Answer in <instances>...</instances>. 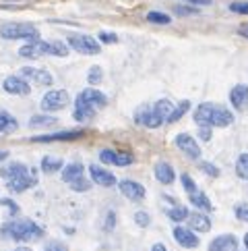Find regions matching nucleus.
Returning <instances> with one entry per match:
<instances>
[{
	"mask_svg": "<svg viewBox=\"0 0 248 251\" xmlns=\"http://www.w3.org/2000/svg\"><path fill=\"white\" fill-rule=\"evenodd\" d=\"M43 230L31 220H21V222H8L0 228V237L2 239H13L17 243H27V241H38L41 239Z\"/></svg>",
	"mask_w": 248,
	"mask_h": 251,
	"instance_id": "f257e3e1",
	"label": "nucleus"
},
{
	"mask_svg": "<svg viewBox=\"0 0 248 251\" xmlns=\"http://www.w3.org/2000/svg\"><path fill=\"white\" fill-rule=\"evenodd\" d=\"M66 56L68 54V44L64 42H41L33 40L27 46L19 50V56L23 58H38V56Z\"/></svg>",
	"mask_w": 248,
	"mask_h": 251,
	"instance_id": "f03ea898",
	"label": "nucleus"
},
{
	"mask_svg": "<svg viewBox=\"0 0 248 251\" xmlns=\"http://www.w3.org/2000/svg\"><path fill=\"white\" fill-rule=\"evenodd\" d=\"M0 38L4 40H40V31L29 23H6L0 27Z\"/></svg>",
	"mask_w": 248,
	"mask_h": 251,
	"instance_id": "7ed1b4c3",
	"label": "nucleus"
},
{
	"mask_svg": "<svg viewBox=\"0 0 248 251\" xmlns=\"http://www.w3.org/2000/svg\"><path fill=\"white\" fill-rule=\"evenodd\" d=\"M68 46L75 48L77 52H81V54H100L102 46L97 44V40H93L91 36H68Z\"/></svg>",
	"mask_w": 248,
	"mask_h": 251,
	"instance_id": "20e7f679",
	"label": "nucleus"
},
{
	"mask_svg": "<svg viewBox=\"0 0 248 251\" xmlns=\"http://www.w3.org/2000/svg\"><path fill=\"white\" fill-rule=\"evenodd\" d=\"M66 104H68V91H64V90H50L46 96L41 98V108L46 112L62 110Z\"/></svg>",
	"mask_w": 248,
	"mask_h": 251,
	"instance_id": "39448f33",
	"label": "nucleus"
},
{
	"mask_svg": "<svg viewBox=\"0 0 248 251\" xmlns=\"http://www.w3.org/2000/svg\"><path fill=\"white\" fill-rule=\"evenodd\" d=\"M135 120H137L139 125L149 127V129H157L162 123H165V120L159 116V112L155 110V106H141L135 112Z\"/></svg>",
	"mask_w": 248,
	"mask_h": 251,
	"instance_id": "423d86ee",
	"label": "nucleus"
},
{
	"mask_svg": "<svg viewBox=\"0 0 248 251\" xmlns=\"http://www.w3.org/2000/svg\"><path fill=\"white\" fill-rule=\"evenodd\" d=\"M176 145H178V150H182L188 158H192V160L201 158V148H199V143L192 135H188V133L176 135Z\"/></svg>",
	"mask_w": 248,
	"mask_h": 251,
	"instance_id": "0eeeda50",
	"label": "nucleus"
},
{
	"mask_svg": "<svg viewBox=\"0 0 248 251\" xmlns=\"http://www.w3.org/2000/svg\"><path fill=\"white\" fill-rule=\"evenodd\" d=\"M85 135V131L77 129V131H60V133H50V135H38V137H31V141H38V143H48V141H75V139H81Z\"/></svg>",
	"mask_w": 248,
	"mask_h": 251,
	"instance_id": "6e6552de",
	"label": "nucleus"
},
{
	"mask_svg": "<svg viewBox=\"0 0 248 251\" xmlns=\"http://www.w3.org/2000/svg\"><path fill=\"white\" fill-rule=\"evenodd\" d=\"M4 91L6 93H11V96H29V83L23 79V77L19 75H11V77H6V81H4Z\"/></svg>",
	"mask_w": 248,
	"mask_h": 251,
	"instance_id": "1a4fd4ad",
	"label": "nucleus"
},
{
	"mask_svg": "<svg viewBox=\"0 0 248 251\" xmlns=\"http://www.w3.org/2000/svg\"><path fill=\"white\" fill-rule=\"evenodd\" d=\"M118 187H120V193L124 197H128L130 202H141L145 197V187L137 183V181H120Z\"/></svg>",
	"mask_w": 248,
	"mask_h": 251,
	"instance_id": "9d476101",
	"label": "nucleus"
},
{
	"mask_svg": "<svg viewBox=\"0 0 248 251\" xmlns=\"http://www.w3.org/2000/svg\"><path fill=\"white\" fill-rule=\"evenodd\" d=\"M100 160L103 164H112V166H128L135 162L130 154H120V152H112V150H102L100 152Z\"/></svg>",
	"mask_w": 248,
	"mask_h": 251,
	"instance_id": "9b49d317",
	"label": "nucleus"
},
{
	"mask_svg": "<svg viewBox=\"0 0 248 251\" xmlns=\"http://www.w3.org/2000/svg\"><path fill=\"white\" fill-rule=\"evenodd\" d=\"M77 102H83V104H89L93 108H103L105 104H108V98H105V93H102L100 90H83L81 93L77 96Z\"/></svg>",
	"mask_w": 248,
	"mask_h": 251,
	"instance_id": "f8f14e48",
	"label": "nucleus"
},
{
	"mask_svg": "<svg viewBox=\"0 0 248 251\" xmlns=\"http://www.w3.org/2000/svg\"><path fill=\"white\" fill-rule=\"evenodd\" d=\"M21 77L31 79L33 83H38V85H52V81H54L52 73L43 71V68H33V67H23L21 68Z\"/></svg>",
	"mask_w": 248,
	"mask_h": 251,
	"instance_id": "ddd939ff",
	"label": "nucleus"
},
{
	"mask_svg": "<svg viewBox=\"0 0 248 251\" xmlns=\"http://www.w3.org/2000/svg\"><path fill=\"white\" fill-rule=\"evenodd\" d=\"M89 172H91V181L95 185H102V187H114L118 183L116 177L112 175V172H108L105 168L97 166V164H91L89 166Z\"/></svg>",
	"mask_w": 248,
	"mask_h": 251,
	"instance_id": "4468645a",
	"label": "nucleus"
},
{
	"mask_svg": "<svg viewBox=\"0 0 248 251\" xmlns=\"http://www.w3.org/2000/svg\"><path fill=\"white\" fill-rule=\"evenodd\" d=\"M174 239H176V243L182 245V247H186V249L199 247V239H197V235H194L190 228L176 227V228H174Z\"/></svg>",
	"mask_w": 248,
	"mask_h": 251,
	"instance_id": "2eb2a0df",
	"label": "nucleus"
},
{
	"mask_svg": "<svg viewBox=\"0 0 248 251\" xmlns=\"http://www.w3.org/2000/svg\"><path fill=\"white\" fill-rule=\"evenodd\" d=\"M27 175H31V170L25 166L23 162H11L8 166H4L2 170H0V177H2L4 181H13V179L27 177Z\"/></svg>",
	"mask_w": 248,
	"mask_h": 251,
	"instance_id": "dca6fc26",
	"label": "nucleus"
},
{
	"mask_svg": "<svg viewBox=\"0 0 248 251\" xmlns=\"http://www.w3.org/2000/svg\"><path fill=\"white\" fill-rule=\"evenodd\" d=\"M238 239L234 235H219L209 243V251H236Z\"/></svg>",
	"mask_w": 248,
	"mask_h": 251,
	"instance_id": "f3484780",
	"label": "nucleus"
},
{
	"mask_svg": "<svg viewBox=\"0 0 248 251\" xmlns=\"http://www.w3.org/2000/svg\"><path fill=\"white\" fill-rule=\"evenodd\" d=\"M33 172V170H31ZM6 185L8 189H11L13 193H23V191H27L29 187L33 185H38V177L35 175H27V177H19V179H13V181H6Z\"/></svg>",
	"mask_w": 248,
	"mask_h": 251,
	"instance_id": "a211bd4d",
	"label": "nucleus"
},
{
	"mask_svg": "<svg viewBox=\"0 0 248 251\" xmlns=\"http://www.w3.org/2000/svg\"><path fill=\"white\" fill-rule=\"evenodd\" d=\"M229 102H232V106L242 110L244 106H248V85H234L232 91H229Z\"/></svg>",
	"mask_w": 248,
	"mask_h": 251,
	"instance_id": "6ab92c4d",
	"label": "nucleus"
},
{
	"mask_svg": "<svg viewBox=\"0 0 248 251\" xmlns=\"http://www.w3.org/2000/svg\"><path fill=\"white\" fill-rule=\"evenodd\" d=\"M234 123V114L224 106H213V116H211V127H227Z\"/></svg>",
	"mask_w": 248,
	"mask_h": 251,
	"instance_id": "aec40b11",
	"label": "nucleus"
},
{
	"mask_svg": "<svg viewBox=\"0 0 248 251\" xmlns=\"http://www.w3.org/2000/svg\"><path fill=\"white\" fill-rule=\"evenodd\" d=\"M155 179L162 185H172L176 181V172L167 162H157L155 164Z\"/></svg>",
	"mask_w": 248,
	"mask_h": 251,
	"instance_id": "412c9836",
	"label": "nucleus"
},
{
	"mask_svg": "<svg viewBox=\"0 0 248 251\" xmlns=\"http://www.w3.org/2000/svg\"><path fill=\"white\" fill-rule=\"evenodd\" d=\"M213 106H215V104H201V106L194 110V123H197L199 127H211Z\"/></svg>",
	"mask_w": 248,
	"mask_h": 251,
	"instance_id": "4be33fe9",
	"label": "nucleus"
},
{
	"mask_svg": "<svg viewBox=\"0 0 248 251\" xmlns=\"http://www.w3.org/2000/svg\"><path fill=\"white\" fill-rule=\"evenodd\" d=\"M83 177H85V168H83V164H81V162L68 164V166H64V172H62V181H66L68 185H73L75 181L83 179Z\"/></svg>",
	"mask_w": 248,
	"mask_h": 251,
	"instance_id": "5701e85b",
	"label": "nucleus"
},
{
	"mask_svg": "<svg viewBox=\"0 0 248 251\" xmlns=\"http://www.w3.org/2000/svg\"><path fill=\"white\" fill-rule=\"evenodd\" d=\"M77 106H75V112H73V116L75 120H79V123H87V120H91L95 116V108L89 106V104H83V102H75Z\"/></svg>",
	"mask_w": 248,
	"mask_h": 251,
	"instance_id": "b1692460",
	"label": "nucleus"
},
{
	"mask_svg": "<svg viewBox=\"0 0 248 251\" xmlns=\"http://www.w3.org/2000/svg\"><path fill=\"white\" fill-rule=\"evenodd\" d=\"M188 224H190V228H194V230H199V232H207L209 228H211V220L207 218L205 214H201V212H194V214H190L188 216Z\"/></svg>",
	"mask_w": 248,
	"mask_h": 251,
	"instance_id": "393cba45",
	"label": "nucleus"
},
{
	"mask_svg": "<svg viewBox=\"0 0 248 251\" xmlns=\"http://www.w3.org/2000/svg\"><path fill=\"white\" fill-rule=\"evenodd\" d=\"M17 129H19V123H17V118L11 116L8 112H0V133L2 135H8V133H15Z\"/></svg>",
	"mask_w": 248,
	"mask_h": 251,
	"instance_id": "a878e982",
	"label": "nucleus"
},
{
	"mask_svg": "<svg viewBox=\"0 0 248 251\" xmlns=\"http://www.w3.org/2000/svg\"><path fill=\"white\" fill-rule=\"evenodd\" d=\"M188 200H190V204H192L194 207H199V210H203V212H211V210H213V205H211L209 197L203 193V191L188 193Z\"/></svg>",
	"mask_w": 248,
	"mask_h": 251,
	"instance_id": "bb28decb",
	"label": "nucleus"
},
{
	"mask_svg": "<svg viewBox=\"0 0 248 251\" xmlns=\"http://www.w3.org/2000/svg\"><path fill=\"white\" fill-rule=\"evenodd\" d=\"M64 164H62V160L58 158V156H46V158L41 160V170L43 172H58Z\"/></svg>",
	"mask_w": 248,
	"mask_h": 251,
	"instance_id": "cd10ccee",
	"label": "nucleus"
},
{
	"mask_svg": "<svg viewBox=\"0 0 248 251\" xmlns=\"http://www.w3.org/2000/svg\"><path fill=\"white\" fill-rule=\"evenodd\" d=\"M188 108H190V102L188 100H184V102H180L178 106H174V112L170 114V118H167V123H176V120H180L186 112H188Z\"/></svg>",
	"mask_w": 248,
	"mask_h": 251,
	"instance_id": "c85d7f7f",
	"label": "nucleus"
},
{
	"mask_svg": "<svg viewBox=\"0 0 248 251\" xmlns=\"http://www.w3.org/2000/svg\"><path fill=\"white\" fill-rule=\"evenodd\" d=\"M54 123H58V120L54 116H46V114H35V116L29 118L31 127H52Z\"/></svg>",
	"mask_w": 248,
	"mask_h": 251,
	"instance_id": "c756f323",
	"label": "nucleus"
},
{
	"mask_svg": "<svg viewBox=\"0 0 248 251\" xmlns=\"http://www.w3.org/2000/svg\"><path fill=\"white\" fill-rule=\"evenodd\" d=\"M236 175L248 181V154H240V158L236 160Z\"/></svg>",
	"mask_w": 248,
	"mask_h": 251,
	"instance_id": "7c9ffc66",
	"label": "nucleus"
},
{
	"mask_svg": "<svg viewBox=\"0 0 248 251\" xmlns=\"http://www.w3.org/2000/svg\"><path fill=\"white\" fill-rule=\"evenodd\" d=\"M147 21L157 23V25H167V23H172V17L165 13H159V11H151V13H147Z\"/></svg>",
	"mask_w": 248,
	"mask_h": 251,
	"instance_id": "2f4dec72",
	"label": "nucleus"
},
{
	"mask_svg": "<svg viewBox=\"0 0 248 251\" xmlns=\"http://www.w3.org/2000/svg\"><path fill=\"white\" fill-rule=\"evenodd\" d=\"M167 216L174 220V222H182V220H186L188 218V210H186L184 205H176V207H172V210H167Z\"/></svg>",
	"mask_w": 248,
	"mask_h": 251,
	"instance_id": "473e14b6",
	"label": "nucleus"
},
{
	"mask_svg": "<svg viewBox=\"0 0 248 251\" xmlns=\"http://www.w3.org/2000/svg\"><path fill=\"white\" fill-rule=\"evenodd\" d=\"M70 189H73V191H77V193H83V191H89V189H91V183H89V181H87V179L83 177V179L75 181V183L70 185Z\"/></svg>",
	"mask_w": 248,
	"mask_h": 251,
	"instance_id": "72a5a7b5",
	"label": "nucleus"
},
{
	"mask_svg": "<svg viewBox=\"0 0 248 251\" xmlns=\"http://www.w3.org/2000/svg\"><path fill=\"white\" fill-rule=\"evenodd\" d=\"M180 181H182V187L186 189V193H194V191H199V189H197V183H194V181L190 179V175H186V172H184V175L180 177Z\"/></svg>",
	"mask_w": 248,
	"mask_h": 251,
	"instance_id": "f704fd0d",
	"label": "nucleus"
},
{
	"mask_svg": "<svg viewBox=\"0 0 248 251\" xmlns=\"http://www.w3.org/2000/svg\"><path fill=\"white\" fill-rule=\"evenodd\" d=\"M102 77H103L102 67H91L89 68V75H87V81H89V83H100Z\"/></svg>",
	"mask_w": 248,
	"mask_h": 251,
	"instance_id": "c9c22d12",
	"label": "nucleus"
},
{
	"mask_svg": "<svg viewBox=\"0 0 248 251\" xmlns=\"http://www.w3.org/2000/svg\"><path fill=\"white\" fill-rule=\"evenodd\" d=\"M201 170L203 172H207L209 177H219V168L215 166V164H211V162H201Z\"/></svg>",
	"mask_w": 248,
	"mask_h": 251,
	"instance_id": "e433bc0d",
	"label": "nucleus"
},
{
	"mask_svg": "<svg viewBox=\"0 0 248 251\" xmlns=\"http://www.w3.org/2000/svg\"><path fill=\"white\" fill-rule=\"evenodd\" d=\"M234 214H236V218H238V220H242V222H248V205H246V204H240V205H236Z\"/></svg>",
	"mask_w": 248,
	"mask_h": 251,
	"instance_id": "4c0bfd02",
	"label": "nucleus"
},
{
	"mask_svg": "<svg viewBox=\"0 0 248 251\" xmlns=\"http://www.w3.org/2000/svg\"><path fill=\"white\" fill-rule=\"evenodd\" d=\"M135 222L139 224L141 228H145V227H149L151 218H149V214H147V212H137V214H135Z\"/></svg>",
	"mask_w": 248,
	"mask_h": 251,
	"instance_id": "58836bf2",
	"label": "nucleus"
},
{
	"mask_svg": "<svg viewBox=\"0 0 248 251\" xmlns=\"http://www.w3.org/2000/svg\"><path fill=\"white\" fill-rule=\"evenodd\" d=\"M229 11L236 15H248V2H232L229 4Z\"/></svg>",
	"mask_w": 248,
	"mask_h": 251,
	"instance_id": "ea45409f",
	"label": "nucleus"
},
{
	"mask_svg": "<svg viewBox=\"0 0 248 251\" xmlns=\"http://www.w3.org/2000/svg\"><path fill=\"white\" fill-rule=\"evenodd\" d=\"M46 251H68V247L62 241H50L46 243Z\"/></svg>",
	"mask_w": 248,
	"mask_h": 251,
	"instance_id": "a19ab883",
	"label": "nucleus"
},
{
	"mask_svg": "<svg viewBox=\"0 0 248 251\" xmlns=\"http://www.w3.org/2000/svg\"><path fill=\"white\" fill-rule=\"evenodd\" d=\"M211 135H213V131H211V127H199V139L203 141H209Z\"/></svg>",
	"mask_w": 248,
	"mask_h": 251,
	"instance_id": "79ce46f5",
	"label": "nucleus"
},
{
	"mask_svg": "<svg viewBox=\"0 0 248 251\" xmlns=\"http://www.w3.org/2000/svg\"><path fill=\"white\" fill-rule=\"evenodd\" d=\"M100 40L103 42V44H114V42H118V36H114V33H105V31H102V33H100Z\"/></svg>",
	"mask_w": 248,
	"mask_h": 251,
	"instance_id": "37998d69",
	"label": "nucleus"
},
{
	"mask_svg": "<svg viewBox=\"0 0 248 251\" xmlns=\"http://www.w3.org/2000/svg\"><path fill=\"white\" fill-rule=\"evenodd\" d=\"M114 227H116V214L108 212V216H105V230H112Z\"/></svg>",
	"mask_w": 248,
	"mask_h": 251,
	"instance_id": "c03bdc74",
	"label": "nucleus"
},
{
	"mask_svg": "<svg viewBox=\"0 0 248 251\" xmlns=\"http://www.w3.org/2000/svg\"><path fill=\"white\" fill-rule=\"evenodd\" d=\"M0 205H6L8 210H11V214H17V212H19V205H17L13 200H0Z\"/></svg>",
	"mask_w": 248,
	"mask_h": 251,
	"instance_id": "a18cd8bd",
	"label": "nucleus"
},
{
	"mask_svg": "<svg viewBox=\"0 0 248 251\" xmlns=\"http://www.w3.org/2000/svg\"><path fill=\"white\" fill-rule=\"evenodd\" d=\"M176 13H178V15H194L199 11H197V8H190V6H176Z\"/></svg>",
	"mask_w": 248,
	"mask_h": 251,
	"instance_id": "49530a36",
	"label": "nucleus"
},
{
	"mask_svg": "<svg viewBox=\"0 0 248 251\" xmlns=\"http://www.w3.org/2000/svg\"><path fill=\"white\" fill-rule=\"evenodd\" d=\"M184 2H190V4H199V6H207V4H211V0H184Z\"/></svg>",
	"mask_w": 248,
	"mask_h": 251,
	"instance_id": "de8ad7c7",
	"label": "nucleus"
},
{
	"mask_svg": "<svg viewBox=\"0 0 248 251\" xmlns=\"http://www.w3.org/2000/svg\"><path fill=\"white\" fill-rule=\"evenodd\" d=\"M151 251H167V249H165V245H162V243H155V245L151 247Z\"/></svg>",
	"mask_w": 248,
	"mask_h": 251,
	"instance_id": "09e8293b",
	"label": "nucleus"
},
{
	"mask_svg": "<svg viewBox=\"0 0 248 251\" xmlns=\"http://www.w3.org/2000/svg\"><path fill=\"white\" fill-rule=\"evenodd\" d=\"M8 158V152L6 150H0V162H4Z\"/></svg>",
	"mask_w": 248,
	"mask_h": 251,
	"instance_id": "8fccbe9b",
	"label": "nucleus"
},
{
	"mask_svg": "<svg viewBox=\"0 0 248 251\" xmlns=\"http://www.w3.org/2000/svg\"><path fill=\"white\" fill-rule=\"evenodd\" d=\"M238 33H240V36H244V38H248V27H242V29L238 31Z\"/></svg>",
	"mask_w": 248,
	"mask_h": 251,
	"instance_id": "3c124183",
	"label": "nucleus"
},
{
	"mask_svg": "<svg viewBox=\"0 0 248 251\" xmlns=\"http://www.w3.org/2000/svg\"><path fill=\"white\" fill-rule=\"evenodd\" d=\"M15 251H31L29 247H19V249H15Z\"/></svg>",
	"mask_w": 248,
	"mask_h": 251,
	"instance_id": "603ef678",
	"label": "nucleus"
},
{
	"mask_svg": "<svg viewBox=\"0 0 248 251\" xmlns=\"http://www.w3.org/2000/svg\"><path fill=\"white\" fill-rule=\"evenodd\" d=\"M244 245H246V249H248V232L244 235Z\"/></svg>",
	"mask_w": 248,
	"mask_h": 251,
	"instance_id": "864d4df0",
	"label": "nucleus"
}]
</instances>
